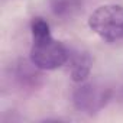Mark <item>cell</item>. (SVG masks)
<instances>
[{"instance_id": "277c9868", "label": "cell", "mask_w": 123, "mask_h": 123, "mask_svg": "<svg viewBox=\"0 0 123 123\" xmlns=\"http://www.w3.org/2000/svg\"><path fill=\"white\" fill-rule=\"evenodd\" d=\"M65 65L68 67L70 77L74 83H83L88 78L93 67V58L88 51L83 48L68 46V56Z\"/></svg>"}, {"instance_id": "52a82bcc", "label": "cell", "mask_w": 123, "mask_h": 123, "mask_svg": "<svg viewBox=\"0 0 123 123\" xmlns=\"http://www.w3.org/2000/svg\"><path fill=\"white\" fill-rule=\"evenodd\" d=\"M119 98H120V100L123 101V87H122V90L119 91Z\"/></svg>"}, {"instance_id": "5b68a950", "label": "cell", "mask_w": 123, "mask_h": 123, "mask_svg": "<svg viewBox=\"0 0 123 123\" xmlns=\"http://www.w3.org/2000/svg\"><path fill=\"white\" fill-rule=\"evenodd\" d=\"M39 68L29 59V62L25 59H20L15 67V80L19 83L20 87H36L41 75H39Z\"/></svg>"}, {"instance_id": "8992f818", "label": "cell", "mask_w": 123, "mask_h": 123, "mask_svg": "<svg viewBox=\"0 0 123 123\" xmlns=\"http://www.w3.org/2000/svg\"><path fill=\"white\" fill-rule=\"evenodd\" d=\"M86 3V0H51L49 9L55 18L71 19L78 15Z\"/></svg>"}, {"instance_id": "6da1fadb", "label": "cell", "mask_w": 123, "mask_h": 123, "mask_svg": "<svg viewBox=\"0 0 123 123\" xmlns=\"http://www.w3.org/2000/svg\"><path fill=\"white\" fill-rule=\"evenodd\" d=\"M32 45L29 59L42 71H52L65 65L68 46L56 41L49 31V25L43 18H33L31 22Z\"/></svg>"}, {"instance_id": "3957f363", "label": "cell", "mask_w": 123, "mask_h": 123, "mask_svg": "<svg viewBox=\"0 0 123 123\" xmlns=\"http://www.w3.org/2000/svg\"><path fill=\"white\" fill-rule=\"evenodd\" d=\"M74 107L88 116H94L104 109V106L111 98V90L98 83H80L73 91Z\"/></svg>"}, {"instance_id": "7a4b0ae2", "label": "cell", "mask_w": 123, "mask_h": 123, "mask_svg": "<svg viewBox=\"0 0 123 123\" xmlns=\"http://www.w3.org/2000/svg\"><path fill=\"white\" fill-rule=\"evenodd\" d=\"M90 29L104 42L123 39V6L103 5L88 18Z\"/></svg>"}]
</instances>
